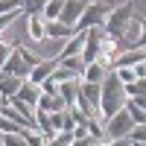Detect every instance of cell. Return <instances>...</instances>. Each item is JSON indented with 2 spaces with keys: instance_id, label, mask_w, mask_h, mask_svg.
<instances>
[{
  "instance_id": "cell-1",
  "label": "cell",
  "mask_w": 146,
  "mask_h": 146,
  "mask_svg": "<svg viewBox=\"0 0 146 146\" xmlns=\"http://www.w3.org/2000/svg\"><path fill=\"white\" fill-rule=\"evenodd\" d=\"M126 102V91H123V82L117 79V73L114 67H108L105 70V76L100 82V117L108 120L114 111H120Z\"/></svg>"
},
{
  "instance_id": "cell-2",
  "label": "cell",
  "mask_w": 146,
  "mask_h": 146,
  "mask_svg": "<svg viewBox=\"0 0 146 146\" xmlns=\"http://www.w3.org/2000/svg\"><path fill=\"white\" fill-rule=\"evenodd\" d=\"M131 15H135V6H131L129 0H123L120 6H111V9H108V15H105V21H102V32L111 35V38H117V41H123Z\"/></svg>"
},
{
  "instance_id": "cell-3",
  "label": "cell",
  "mask_w": 146,
  "mask_h": 146,
  "mask_svg": "<svg viewBox=\"0 0 146 146\" xmlns=\"http://www.w3.org/2000/svg\"><path fill=\"white\" fill-rule=\"evenodd\" d=\"M73 32H76V29H73V27H67V23H64V21H58V18L44 21V38H47V41H62V38L67 41Z\"/></svg>"
},
{
  "instance_id": "cell-4",
  "label": "cell",
  "mask_w": 146,
  "mask_h": 146,
  "mask_svg": "<svg viewBox=\"0 0 146 146\" xmlns=\"http://www.w3.org/2000/svg\"><path fill=\"white\" fill-rule=\"evenodd\" d=\"M0 73H6V76H21V79H27V73H29V67H27V62L18 56V50L12 47V53H9V58L3 64H0Z\"/></svg>"
},
{
  "instance_id": "cell-5",
  "label": "cell",
  "mask_w": 146,
  "mask_h": 146,
  "mask_svg": "<svg viewBox=\"0 0 146 146\" xmlns=\"http://www.w3.org/2000/svg\"><path fill=\"white\" fill-rule=\"evenodd\" d=\"M85 6H88V0H64L62 12H58V21H64L67 27H73V23L79 21V15H82Z\"/></svg>"
},
{
  "instance_id": "cell-6",
  "label": "cell",
  "mask_w": 146,
  "mask_h": 146,
  "mask_svg": "<svg viewBox=\"0 0 146 146\" xmlns=\"http://www.w3.org/2000/svg\"><path fill=\"white\" fill-rule=\"evenodd\" d=\"M56 58H41V62L38 64H35V67H29V73H27V82H32V85H41L47 76H50V73L56 70Z\"/></svg>"
},
{
  "instance_id": "cell-7",
  "label": "cell",
  "mask_w": 146,
  "mask_h": 146,
  "mask_svg": "<svg viewBox=\"0 0 146 146\" xmlns=\"http://www.w3.org/2000/svg\"><path fill=\"white\" fill-rule=\"evenodd\" d=\"M50 123L56 131H70L73 126V114H70V108H58V111H50Z\"/></svg>"
},
{
  "instance_id": "cell-8",
  "label": "cell",
  "mask_w": 146,
  "mask_h": 146,
  "mask_svg": "<svg viewBox=\"0 0 146 146\" xmlns=\"http://www.w3.org/2000/svg\"><path fill=\"white\" fill-rule=\"evenodd\" d=\"M35 129L47 137V146H50V140H53V135H56V129H53V123H50V111L35 108Z\"/></svg>"
},
{
  "instance_id": "cell-9",
  "label": "cell",
  "mask_w": 146,
  "mask_h": 146,
  "mask_svg": "<svg viewBox=\"0 0 146 146\" xmlns=\"http://www.w3.org/2000/svg\"><path fill=\"white\" fill-rule=\"evenodd\" d=\"M21 85H23L21 76H6V73H0V100H9L12 94H18Z\"/></svg>"
},
{
  "instance_id": "cell-10",
  "label": "cell",
  "mask_w": 146,
  "mask_h": 146,
  "mask_svg": "<svg viewBox=\"0 0 146 146\" xmlns=\"http://www.w3.org/2000/svg\"><path fill=\"white\" fill-rule=\"evenodd\" d=\"M76 88H79V79H67V82H58V96L64 100L67 108L76 105Z\"/></svg>"
},
{
  "instance_id": "cell-11",
  "label": "cell",
  "mask_w": 146,
  "mask_h": 146,
  "mask_svg": "<svg viewBox=\"0 0 146 146\" xmlns=\"http://www.w3.org/2000/svg\"><path fill=\"white\" fill-rule=\"evenodd\" d=\"M137 62H143V44L140 47H129V53H123V56H114V62H111V67H120V64H137Z\"/></svg>"
},
{
  "instance_id": "cell-12",
  "label": "cell",
  "mask_w": 146,
  "mask_h": 146,
  "mask_svg": "<svg viewBox=\"0 0 146 146\" xmlns=\"http://www.w3.org/2000/svg\"><path fill=\"white\" fill-rule=\"evenodd\" d=\"M38 94H41V91H38V85H32V82L23 79V85L18 88V94H15V96H21L27 105H32V108H35V102H38Z\"/></svg>"
},
{
  "instance_id": "cell-13",
  "label": "cell",
  "mask_w": 146,
  "mask_h": 146,
  "mask_svg": "<svg viewBox=\"0 0 146 146\" xmlns=\"http://www.w3.org/2000/svg\"><path fill=\"white\" fill-rule=\"evenodd\" d=\"M102 76H105L102 62H88L85 70H82V79H85V82H102Z\"/></svg>"
},
{
  "instance_id": "cell-14",
  "label": "cell",
  "mask_w": 146,
  "mask_h": 146,
  "mask_svg": "<svg viewBox=\"0 0 146 146\" xmlns=\"http://www.w3.org/2000/svg\"><path fill=\"white\" fill-rule=\"evenodd\" d=\"M27 27H29V35L35 41H47L44 38V21H38V15H27Z\"/></svg>"
},
{
  "instance_id": "cell-15",
  "label": "cell",
  "mask_w": 146,
  "mask_h": 146,
  "mask_svg": "<svg viewBox=\"0 0 146 146\" xmlns=\"http://www.w3.org/2000/svg\"><path fill=\"white\" fill-rule=\"evenodd\" d=\"M62 3H64V0H47L44 9H41V21H53V18H58V12H62Z\"/></svg>"
},
{
  "instance_id": "cell-16",
  "label": "cell",
  "mask_w": 146,
  "mask_h": 146,
  "mask_svg": "<svg viewBox=\"0 0 146 146\" xmlns=\"http://www.w3.org/2000/svg\"><path fill=\"white\" fill-rule=\"evenodd\" d=\"M44 3H47V0H21V12H23V18H27V15H41Z\"/></svg>"
},
{
  "instance_id": "cell-17",
  "label": "cell",
  "mask_w": 146,
  "mask_h": 146,
  "mask_svg": "<svg viewBox=\"0 0 146 146\" xmlns=\"http://www.w3.org/2000/svg\"><path fill=\"white\" fill-rule=\"evenodd\" d=\"M123 91H126V96H143L146 94V82L143 79H131L129 85H123Z\"/></svg>"
},
{
  "instance_id": "cell-18",
  "label": "cell",
  "mask_w": 146,
  "mask_h": 146,
  "mask_svg": "<svg viewBox=\"0 0 146 146\" xmlns=\"http://www.w3.org/2000/svg\"><path fill=\"white\" fill-rule=\"evenodd\" d=\"M18 18H23V12H21V9H12V12H3V15H0V32H3L6 27H12V23H15Z\"/></svg>"
},
{
  "instance_id": "cell-19",
  "label": "cell",
  "mask_w": 146,
  "mask_h": 146,
  "mask_svg": "<svg viewBox=\"0 0 146 146\" xmlns=\"http://www.w3.org/2000/svg\"><path fill=\"white\" fill-rule=\"evenodd\" d=\"M15 50H18V56L23 58V62H27V67H35V64L41 62V58L35 56V53H29V50H27V47H23V44H15Z\"/></svg>"
},
{
  "instance_id": "cell-20",
  "label": "cell",
  "mask_w": 146,
  "mask_h": 146,
  "mask_svg": "<svg viewBox=\"0 0 146 146\" xmlns=\"http://www.w3.org/2000/svg\"><path fill=\"white\" fill-rule=\"evenodd\" d=\"M12 9H21V0H0V15L12 12Z\"/></svg>"
},
{
  "instance_id": "cell-21",
  "label": "cell",
  "mask_w": 146,
  "mask_h": 146,
  "mask_svg": "<svg viewBox=\"0 0 146 146\" xmlns=\"http://www.w3.org/2000/svg\"><path fill=\"white\" fill-rule=\"evenodd\" d=\"M9 53H12V47H9V44H3V38H0V64L9 58Z\"/></svg>"
},
{
  "instance_id": "cell-22",
  "label": "cell",
  "mask_w": 146,
  "mask_h": 146,
  "mask_svg": "<svg viewBox=\"0 0 146 146\" xmlns=\"http://www.w3.org/2000/svg\"><path fill=\"white\" fill-rule=\"evenodd\" d=\"M131 70H135V79H143V76H146V67H143V62L131 64Z\"/></svg>"
},
{
  "instance_id": "cell-23",
  "label": "cell",
  "mask_w": 146,
  "mask_h": 146,
  "mask_svg": "<svg viewBox=\"0 0 146 146\" xmlns=\"http://www.w3.org/2000/svg\"><path fill=\"white\" fill-rule=\"evenodd\" d=\"M108 3H111V6H114V3H117V0H108Z\"/></svg>"
}]
</instances>
